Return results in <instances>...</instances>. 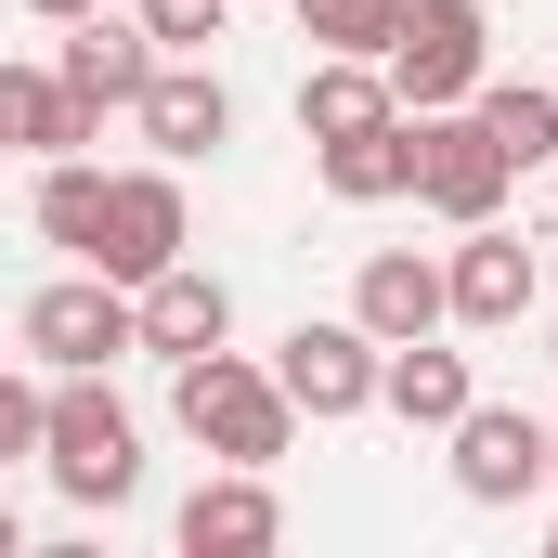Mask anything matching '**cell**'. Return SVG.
Wrapping results in <instances>:
<instances>
[{
    "instance_id": "6da1fadb",
    "label": "cell",
    "mask_w": 558,
    "mask_h": 558,
    "mask_svg": "<svg viewBox=\"0 0 558 558\" xmlns=\"http://www.w3.org/2000/svg\"><path fill=\"white\" fill-rule=\"evenodd\" d=\"M169 428L208 468H274L299 441V390L274 364H247V351H195V364H169Z\"/></svg>"
},
{
    "instance_id": "7a4b0ae2",
    "label": "cell",
    "mask_w": 558,
    "mask_h": 558,
    "mask_svg": "<svg viewBox=\"0 0 558 558\" xmlns=\"http://www.w3.org/2000/svg\"><path fill=\"white\" fill-rule=\"evenodd\" d=\"M13 338H26V364H52V377H105L118 351H143V286H118V274L78 260V274L26 286Z\"/></svg>"
},
{
    "instance_id": "3957f363",
    "label": "cell",
    "mask_w": 558,
    "mask_h": 558,
    "mask_svg": "<svg viewBox=\"0 0 558 558\" xmlns=\"http://www.w3.org/2000/svg\"><path fill=\"white\" fill-rule=\"evenodd\" d=\"M52 494L65 507H131L143 494V416L105 390V377H52Z\"/></svg>"
},
{
    "instance_id": "277c9868",
    "label": "cell",
    "mask_w": 558,
    "mask_h": 558,
    "mask_svg": "<svg viewBox=\"0 0 558 558\" xmlns=\"http://www.w3.org/2000/svg\"><path fill=\"white\" fill-rule=\"evenodd\" d=\"M274 377L299 390L312 428L377 416V403H390V338H377L364 312H338V325H286V338H274Z\"/></svg>"
},
{
    "instance_id": "5b68a950",
    "label": "cell",
    "mask_w": 558,
    "mask_h": 558,
    "mask_svg": "<svg viewBox=\"0 0 558 558\" xmlns=\"http://www.w3.org/2000/svg\"><path fill=\"white\" fill-rule=\"evenodd\" d=\"M507 182H520V156L481 131L468 105H441V118H416V208L428 221H507Z\"/></svg>"
},
{
    "instance_id": "8992f818",
    "label": "cell",
    "mask_w": 558,
    "mask_h": 558,
    "mask_svg": "<svg viewBox=\"0 0 558 558\" xmlns=\"http://www.w3.org/2000/svg\"><path fill=\"white\" fill-rule=\"evenodd\" d=\"M390 78H403V105H416V118L481 105V78H494V26H481V0H416V13H403V39H390Z\"/></svg>"
},
{
    "instance_id": "52a82bcc",
    "label": "cell",
    "mask_w": 558,
    "mask_h": 558,
    "mask_svg": "<svg viewBox=\"0 0 558 558\" xmlns=\"http://www.w3.org/2000/svg\"><path fill=\"white\" fill-rule=\"evenodd\" d=\"M441 441H454V494L468 507H520V494L558 481V416H520V403H468Z\"/></svg>"
},
{
    "instance_id": "ba28073f",
    "label": "cell",
    "mask_w": 558,
    "mask_h": 558,
    "mask_svg": "<svg viewBox=\"0 0 558 558\" xmlns=\"http://www.w3.org/2000/svg\"><path fill=\"white\" fill-rule=\"evenodd\" d=\"M195 247V208H182V156H156V169H118V221H105V260L92 274L118 286H156L169 260Z\"/></svg>"
},
{
    "instance_id": "9c48e42d",
    "label": "cell",
    "mask_w": 558,
    "mask_h": 558,
    "mask_svg": "<svg viewBox=\"0 0 558 558\" xmlns=\"http://www.w3.org/2000/svg\"><path fill=\"white\" fill-rule=\"evenodd\" d=\"M441 260H454V325H468V338H507V325H533V299H546V260H533L507 221H468Z\"/></svg>"
},
{
    "instance_id": "30bf717a",
    "label": "cell",
    "mask_w": 558,
    "mask_h": 558,
    "mask_svg": "<svg viewBox=\"0 0 558 558\" xmlns=\"http://www.w3.org/2000/svg\"><path fill=\"white\" fill-rule=\"evenodd\" d=\"M169 546H182V558H274V546H286L274 468H208V481L182 494V520H169Z\"/></svg>"
},
{
    "instance_id": "8fae6325",
    "label": "cell",
    "mask_w": 558,
    "mask_h": 558,
    "mask_svg": "<svg viewBox=\"0 0 558 558\" xmlns=\"http://www.w3.org/2000/svg\"><path fill=\"white\" fill-rule=\"evenodd\" d=\"M131 131L156 143V156H182V169H195V156H221V143H234V92H221V65H208V52H169V65H156V92L131 105Z\"/></svg>"
},
{
    "instance_id": "7c38bea8",
    "label": "cell",
    "mask_w": 558,
    "mask_h": 558,
    "mask_svg": "<svg viewBox=\"0 0 558 558\" xmlns=\"http://www.w3.org/2000/svg\"><path fill=\"white\" fill-rule=\"evenodd\" d=\"M351 312H364L390 351H403V338H441V325H454V260H428V247H364Z\"/></svg>"
},
{
    "instance_id": "4fadbf2b",
    "label": "cell",
    "mask_w": 558,
    "mask_h": 558,
    "mask_svg": "<svg viewBox=\"0 0 558 558\" xmlns=\"http://www.w3.org/2000/svg\"><path fill=\"white\" fill-rule=\"evenodd\" d=\"M52 65H65V78H78L105 118H131L143 92H156V65H169V39H156L143 13H131V26H118V13H78V26L52 39Z\"/></svg>"
},
{
    "instance_id": "5bb4252c",
    "label": "cell",
    "mask_w": 558,
    "mask_h": 558,
    "mask_svg": "<svg viewBox=\"0 0 558 558\" xmlns=\"http://www.w3.org/2000/svg\"><path fill=\"white\" fill-rule=\"evenodd\" d=\"M0 131H13V156H92V143H105V105H92L52 52H26V65L0 78Z\"/></svg>"
},
{
    "instance_id": "9a60e30c",
    "label": "cell",
    "mask_w": 558,
    "mask_h": 558,
    "mask_svg": "<svg viewBox=\"0 0 558 558\" xmlns=\"http://www.w3.org/2000/svg\"><path fill=\"white\" fill-rule=\"evenodd\" d=\"M377 118H403V78L377 52H312L299 65V143H351V131H377Z\"/></svg>"
},
{
    "instance_id": "2e32d148",
    "label": "cell",
    "mask_w": 558,
    "mask_h": 558,
    "mask_svg": "<svg viewBox=\"0 0 558 558\" xmlns=\"http://www.w3.org/2000/svg\"><path fill=\"white\" fill-rule=\"evenodd\" d=\"M143 351H156V364H195V351H234V286L208 274V260H169V274L143 286Z\"/></svg>"
},
{
    "instance_id": "e0dca14e",
    "label": "cell",
    "mask_w": 558,
    "mask_h": 558,
    "mask_svg": "<svg viewBox=\"0 0 558 558\" xmlns=\"http://www.w3.org/2000/svg\"><path fill=\"white\" fill-rule=\"evenodd\" d=\"M26 221H39L65 260H105V221H118V169H92V156H39V182H26Z\"/></svg>"
},
{
    "instance_id": "ac0fdd59",
    "label": "cell",
    "mask_w": 558,
    "mask_h": 558,
    "mask_svg": "<svg viewBox=\"0 0 558 558\" xmlns=\"http://www.w3.org/2000/svg\"><path fill=\"white\" fill-rule=\"evenodd\" d=\"M312 169H325L338 208H390V195H416V105L377 118V131H351V143H312Z\"/></svg>"
},
{
    "instance_id": "d6986e66",
    "label": "cell",
    "mask_w": 558,
    "mask_h": 558,
    "mask_svg": "<svg viewBox=\"0 0 558 558\" xmlns=\"http://www.w3.org/2000/svg\"><path fill=\"white\" fill-rule=\"evenodd\" d=\"M468 403H481L468 351H441V338H403V351H390V416L403 428H454Z\"/></svg>"
},
{
    "instance_id": "ffe728a7",
    "label": "cell",
    "mask_w": 558,
    "mask_h": 558,
    "mask_svg": "<svg viewBox=\"0 0 558 558\" xmlns=\"http://www.w3.org/2000/svg\"><path fill=\"white\" fill-rule=\"evenodd\" d=\"M468 118L507 143L520 169H558V78H481V105H468Z\"/></svg>"
},
{
    "instance_id": "44dd1931",
    "label": "cell",
    "mask_w": 558,
    "mask_h": 558,
    "mask_svg": "<svg viewBox=\"0 0 558 558\" xmlns=\"http://www.w3.org/2000/svg\"><path fill=\"white\" fill-rule=\"evenodd\" d=\"M403 13H416V0H299V39H312V52H377V65H390Z\"/></svg>"
},
{
    "instance_id": "7402d4cb",
    "label": "cell",
    "mask_w": 558,
    "mask_h": 558,
    "mask_svg": "<svg viewBox=\"0 0 558 558\" xmlns=\"http://www.w3.org/2000/svg\"><path fill=\"white\" fill-rule=\"evenodd\" d=\"M131 13L156 26V39H169V52H208V39L234 26V0H131Z\"/></svg>"
},
{
    "instance_id": "603a6c76",
    "label": "cell",
    "mask_w": 558,
    "mask_h": 558,
    "mask_svg": "<svg viewBox=\"0 0 558 558\" xmlns=\"http://www.w3.org/2000/svg\"><path fill=\"white\" fill-rule=\"evenodd\" d=\"M26 13H39V26H78V13H105V0H26Z\"/></svg>"
},
{
    "instance_id": "cb8c5ba5",
    "label": "cell",
    "mask_w": 558,
    "mask_h": 558,
    "mask_svg": "<svg viewBox=\"0 0 558 558\" xmlns=\"http://www.w3.org/2000/svg\"><path fill=\"white\" fill-rule=\"evenodd\" d=\"M546 351H558V325H546Z\"/></svg>"
}]
</instances>
